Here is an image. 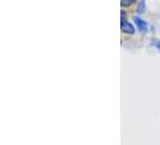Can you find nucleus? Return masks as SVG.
I'll list each match as a JSON object with an SVG mask.
<instances>
[{
	"label": "nucleus",
	"instance_id": "obj_1",
	"mask_svg": "<svg viewBox=\"0 0 160 145\" xmlns=\"http://www.w3.org/2000/svg\"><path fill=\"white\" fill-rule=\"evenodd\" d=\"M134 22H135L136 28L141 33H147V32H148V24H147V22H146L144 19L140 18L138 16H134Z\"/></svg>",
	"mask_w": 160,
	"mask_h": 145
},
{
	"label": "nucleus",
	"instance_id": "obj_2",
	"mask_svg": "<svg viewBox=\"0 0 160 145\" xmlns=\"http://www.w3.org/2000/svg\"><path fill=\"white\" fill-rule=\"evenodd\" d=\"M120 28H122V32L125 33V34H129V35L135 34V27H134L131 23H129V22H127V21H124V19H122Z\"/></svg>",
	"mask_w": 160,
	"mask_h": 145
},
{
	"label": "nucleus",
	"instance_id": "obj_3",
	"mask_svg": "<svg viewBox=\"0 0 160 145\" xmlns=\"http://www.w3.org/2000/svg\"><path fill=\"white\" fill-rule=\"evenodd\" d=\"M136 11H137V13H143L144 11H146V1H144V0L138 1L137 8H136Z\"/></svg>",
	"mask_w": 160,
	"mask_h": 145
},
{
	"label": "nucleus",
	"instance_id": "obj_4",
	"mask_svg": "<svg viewBox=\"0 0 160 145\" xmlns=\"http://www.w3.org/2000/svg\"><path fill=\"white\" fill-rule=\"evenodd\" d=\"M135 3V0H120V5L122 8H129Z\"/></svg>",
	"mask_w": 160,
	"mask_h": 145
},
{
	"label": "nucleus",
	"instance_id": "obj_5",
	"mask_svg": "<svg viewBox=\"0 0 160 145\" xmlns=\"http://www.w3.org/2000/svg\"><path fill=\"white\" fill-rule=\"evenodd\" d=\"M152 46L157 47L160 51V40H158V39H153V40H152Z\"/></svg>",
	"mask_w": 160,
	"mask_h": 145
}]
</instances>
